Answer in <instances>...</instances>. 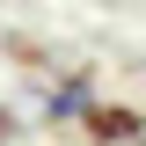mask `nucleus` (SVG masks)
<instances>
[{
	"label": "nucleus",
	"mask_w": 146,
	"mask_h": 146,
	"mask_svg": "<svg viewBox=\"0 0 146 146\" xmlns=\"http://www.w3.org/2000/svg\"><path fill=\"white\" fill-rule=\"evenodd\" d=\"M7 139H15V110L0 102V146H7Z\"/></svg>",
	"instance_id": "obj_2"
},
{
	"label": "nucleus",
	"mask_w": 146,
	"mask_h": 146,
	"mask_svg": "<svg viewBox=\"0 0 146 146\" xmlns=\"http://www.w3.org/2000/svg\"><path fill=\"white\" fill-rule=\"evenodd\" d=\"M80 131H88L95 146H131V139L146 131V117H139L131 102H88V110H80Z\"/></svg>",
	"instance_id": "obj_1"
}]
</instances>
